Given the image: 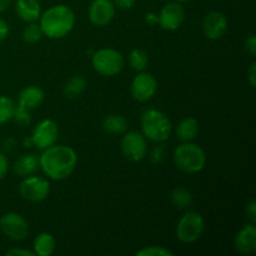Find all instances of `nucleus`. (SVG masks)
I'll return each instance as SVG.
<instances>
[{
	"label": "nucleus",
	"instance_id": "6",
	"mask_svg": "<svg viewBox=\"0 0 256 256\" xmlns=\"http://www.w3.org/2000/svg\"><path fill=\"white\" fill-rule=\"evenodd\" d=\"M205 232V220L200 212H186L176 222V239L182 244H194Z\"/></svg>",
	"mask_w": 256,
	"mask_h": 256
},
{
	"label": "nucleus",
	"instance_id": "35",
	"mask_svg": "<svg viewBox=\"0 0 256 256\" xmlns=\"http://www.w3.org/2000/svg\"><path fill=\"white\" fill-rule=\"evenodd\" d=\"M9 34H10L9 24H8L4 19H2V18H0V42H2L4 40H6V38L9 36Z\"/></svg>",
	"mask_w": 256,
	"mask_h": 256
},
{
	"label": "nucleus",
	"instance_id": "11",
	"mask_svg": "<svg viewBox=\"0 0 256 256\" xmlns=\"http://www.w3.org/2000/svg\"><path fill=\"white\" fill-rule=\"evenodd\" d=\"M58 138H59V126L52 119H44L38 122L30 135L32 146L39 150H44L56 144Z\"/></svg>",
	"mask_w": 256,
	"mask_h": 256
},
{
	"label": "nucleus",
	"instance_id": "32",
	"mask_svg": "<svg viewBox=\"0 0 256 256\" xmlns=\"http://www.w3.org/2000/svg\"><path fill=\"white\" fill-rule=\"evenodd\" d=\"M115 8L120 10H130L134 8L136 0H112Z\"/></svg>",
	"mask_w": 256,
	"mask_h": 256
},
{
	"label": "nucleus",
	"instance_id": "4",
	"mask_svg": "<svg viewBox=\"0 0 256 256\" xmlns=\"http://www.w3.org/2000/svg\"><path fill=\"white\" fill-rule=\"evenodd\" d=\"M174 164L185 174H198L206 166V152L200 145L192 142L178 145L172 154Z\"/></svg>",
	"mask_w": 256,
	"mask_h": 256
},
{
	"label": "nucleus",
	"instance_id": "33",
	"mask_svg": "<svg viewBox=\"0 0 256 256\" xmlns=\"http://www.w3.org/2000/svg\"><path fill=\"white\" fill-rule=\"evenodd\" d=\"M245 214L246 216L252 220V222H255L256 220V202L254 199L250 200L246 204V208H245Z\"/></svg>",
	"mask_w": 256,
	"mask_h": 256
},
{
	"label": "nucleus",
	"instance_id": "34",
	"mask_svg": "<svg viewBox=\"0 0 256 256\" xmlns=\"http://www.w3.org/2000/svg\"><path fill=\"white\" fill-rule=\"evenodd\" d=\"M8 256H35V252L32 250L22 249V248H14L6 252Z\"/></svg>",
	"mask_w": 256,
	"mask_h": 256
},
{
	"label": "nucleus",
	"instance_id": "31",
	"mask_svg": "<svg viewBox=\"0 0 256 256\" xmlns=\"http://www.w3.org/2000/svg\"><path fill=\"white\" fill-rule=\"evenodd\" d=\"M9 159H8V156L4 152H0V180H2L6 176L8 172H9Z\"/></svg>",
	"mask_w": 256,
	"mask_h": 256
},
{
	"label": "nucleus",
	"instance_id": "21",
	"mask_svg": "<svg viewBox=\"0 0 256 256\" xmlns=\"http://www.w3.org/2000/svg\"><path fill=\"white\" fill-rule=\"evenodd\" d=\"M102 128L110 135H122L129 128V122L122 115L110 114L102 119Z\"/></svg>",
	"mask_w": 256,
	"mask_h": 256
},
{
	"label": "nucleus",
	"instance_id": "14",
	"mask_svg": "<svg viewBox=\"0 0 256 256\" xmlns=\"http://www.w3.org/2000/svg\"><path fill=\"white\" fill-rule=\"evenodd\" d=\"M229 22L224 12L219 10H212L208 12L202 22V34L209 40H219L226 34Z\"/></svg>",
	"mask_w": 256,
	"mask_h": 256
},
{
	"label": "nucleus",
	"instance_id": "20",
	"mask_svg": "<svg viewBox=\"0 0 256 256\" xmlns=\"http://www.w3.org/2000/svg\"><path fill=\"white\" fill-rule=\"evenodd\" d=\"M56 249V240L50 232H40L32 242V252L38 256H50Z\"/></svg>",
	"mask_w": 256,
	"mask_h": 256
},
{
	"label": "nucleus",
	"instance_id": "16",
	"mask_svg": "<svg viewBox=\"0 0 256 256\" xmlns=\"http://www.w3.org/2000/svg\"><path fill=\"white\" fill-rule=\"evenodd\" d=\"M235 249L240 254H252L256 250V226L254 222L244 225L234 239Z\"/></svg>",
	"mask_w": 256,
	"mask_h": 256
},
{
	"label": "nucleus",
	"instance_id": "1",
	"mask_svg": "<svg viewBox=\"0 0 256 256\" xmlns=\"http://www.w3.org/2000/svg\"><path fill=\"white\" fill-rule=\"evenodd\" d=\"M39 156V168L50 180L62 182L75 172L78 165V154L68 145H52L42 150Z\"/></svg>",
	"mask_w": 256,
	"mask_h": 256
},
{
	"label": "nucleus",
	"instance_id": "19",
	"mask_svg": "<svg viewBox=\"0 0 256 256\" xmlns=\"http://www.w3.org/2000/svg\"><path fill=\"white\" fill-rule=\"evenodd\" d=\"M39 169V158L34 154H22L12 164V170L19 176H29Z\"/></svg>",
	"mask_w": 256,
	"mask_h": 256
},
{
	"label": "nucleus",
	"instance_id": "29",
	"mask_svg": "<svg viewBox=\"0 0 256 256\" xmlns=\"http://www.w3.org/2000/svg\"><path fill=\"white\" fill-rule=\"evenodd\" d=\"M165 154H166V152H165L164 145L159 142V145H156L150 152V160H152V164H160L164 160Z\"/></svg>",
	"mask_w": 256,
	"mask_h": 256
},
{
	"label": "nucleus",
	"instance_id": "5",
	"mask_svg": "<svg viewBox=\"0 0 256 256\" xmlns=\"http://www.w3.org/2000/svg\"><path fill=\"white\" fill-rule=\"evenodd\" d=\"M92 69L102 76H116L124 70L125 58L119 50L102 48L92 55Z\"/></svg>",
	"mask_w": 256,
	"mask_h": 256
},
{
	"label": "nucleus",
	"instance_id": "30",
	"mask_svg": "<svg viewBox=\"0 0 256 256\" xmlns=\"http://www.w3.org/2000/svg\"><path fill=\"white\" fill-rule=\"evenodd\" d=\"M245 50H246L248 54H250L252 56H255L256 55V36L255 34L248 35L246 39H245Z\"/></svg>",
	"mask_w": 256,
	"mask_h": 256
},
{
	"label": "nucleus",
	"instance_id": "39",
	"mask_svg": "<svg viewBox=\"0 0 256 256\" xmlns=\"http://www.w3.org/2000/svg\"><path fill=\"white\" fill-rule=\"evenodd\" d=\"M172 2H190V0H172Z\"/></svg>",
	"mask_w": 256,
	"mask_h": 256
},
{
	"label": "nucleus",
	"instance_id": "17",
	"mask_svg": "<svg viewBox=\"0 0 256 256\" xmlns=\"http://www.w3.org/2000/svg\"><path fill=\"white\" fill-rule=\"evenodd\" d=\"M14 8L19 19L26 24L39 22L42 12L39 0H16Z\"/></svg>",
	"mask_w": 256,
	"mask_h": 256
},
{
	"label": "nucleus",
	"instance_id": "38",
	"mask_svg": "<svg viewBox=\"0 0 256 256\" xmlns=\"http://www.w3.org/2000/svg\"><path fill=\"white\" fill-rule=\"evenodd\" d=\"M12 5V0H0V14L6 12Z\"/></svg>",
	"mask_w": 256,
	"mask_h": 256
},
{
	"label": "nucleus",
	"instance_id": "9",
	"mask_svg": "<svg viewBox=\"0 0 256 256\" xmlns=\"http://www.w3.org/2000/svg\"><path fill=\"white\" fill-rule=\"evenodd\" d=\"M0 230L12 242H24L29 235V224L22 215L10 212L0 218Z\"/></svg>",
	"mask_w": 256,
	"mask_h": 256
},
{
	"label": "nucleus",
	"instance_id": "7",
	"mask_svg": "<svg viewBox=\"0 0 256 256\" xmlns=\"http://www.w3.org/2000/svg\"><path fill=\"white\" fill-rule=\"evenodd\" d=\"M52 185L49 179L32 174L25 176L19 184V194L22 199L29 202H44L50 194Z\"/></svg>",
	"mask_w": 256,
	"mask_h": 256
},
{
	"label": "nucleus",
	"instance_id": "22",
	"mask_svg": "<svg viewBox=\"0 0 256 256\" xmlns=\"http://www.w3.org/2000/svg\"><path fill=\"white\" fill-rule=\"evenodd\" d=\"M88 82L82 75H75L62 88V94L68 99H76L86 90Z\"/></svg>",
	"mask_w": 256,
	"mask_h": 256
},
{
	"label": "nucleus",
	"instance_id": "15",
	"mask_svg": "<svg viewBox=\"0 0 256 256\" xmlns=\"http://www.w3.org/2000/svg\"><path fill=\"white\" fill-rule=\"evenodd\" d=\"M44 100L45 92L42 88L38 86V85H28L20 90L16 99V106L32 112V110L42 106Z\"/></svg>",
	"mask_w": 256,
	"mask_h": 256
},
{
	"label": "nucleus",
	"instance_id": "28",
	"mask_svg": "<svg viewBox=\"0 0 256 256\" xmlns=\"http://www.w3.org/2000/svg\"><path fill=\"white\" fill-rule=\"evenodd\" d=\"M12 120L18 125H20V126H28V125L32 124V112L15 105V112L14 115H12Z\"/></svg>",
	"mask_w": 256,
	"mask_h": 256
},
{
	"label": "nucleus",
	"instance_id": "3",
	"mask_svg": "<svg viewBox=\"0 0 256 256\" xmlns=\"http://www.w3.org/2000/svg\"><path fill=\"white\" fill-rule=\"evenodd\" d=\"M142 134L152 142H164L172 132V120L162 110L146 109L140 118Z\"/></svg>",
	"mask_w": 256,
	"mask_h": 256
},
{
	"label": "nucleus",
	"instance_id": "13",
	"mask_svg": "<svg viewBox=\"0 0 256 256\" xmlns=\"http://www.w3.org/2000/svg\"><path fill=\"white\" fill-rule=\"evenodd\" d=\"M115 12L116 8L112 0H92L88 9V16L94 26L102 28L114 20Z\"/></svg>",
	"mask_w": 256,
	"mask_h": 256
},
{
	"label": "nucleus",
	"instance_id": "36",
	"mask_svg": "<svg viewBox=\"0 0 256 256\" xmlns=\"http://www.w3.org/2000/svg\"><path fill=\"white\" fill-rule=\"evenodd\" d=\"M248 80L252 88L256 86V62H252L250 68L248 69Z\"/></svg>",
	"mask_w": 256,
	"mask_h": 256
},
{
	"label": "nucleus",
	"instance_id": "12",
	"mask_svg": "<svg viewBox=\"0 0 256 256\" xmlns=\"http://www.w3.org/2000/svg\"><path fill=\"white\" fill-rule=\"evenodd\" d=\"M185 16L186 14L182 2H170L160 9L158 14V24L162 30L175 32L184 24Z\"/></svg>",
	"mask_w": 256,
	"mask_h": 256
},
{
	"label": "nucleus",
	"instance_id": "23",
	"mask_svg": "<svg viewBox=\"0 0 256 256\" xmlns=\"http://www.w3.org/2000/svg\"><path fill=\"white\" fill-rule=\"evenodd\" d=\"M170 202L178 209H188L194 202V198H192L190 190H188L186 188L179 186L172 190V192H170Z\"/></svg>",
	"mask_w": 256,
	"mask_h": 256
},
{
	"label": "nucleus",
	"instance_id": "25",
	"mask_svg": "<svg viewBox=\"0 0 256 256\" xmlns=\"http://www.w3.org/2000/svg\"><path fill=\"white\" fill-rule=\"evenodd\" d=\"M15 102L10 96L0 95V125H4L12 120L15 112Z\"/></svg>",
	"mask_w": 256,
	"mask_h": 256
},
{
	"label": "nucleus",
	"instance_id": "2",
	"mask_svg": "<svg viewBox=\"0 0 256 256\" xmlns=\"http://www.w3.org/2000/svg\"><path fill=\"white\" fill-rule=\"evenodd\" d=\"M39 25L44 36H46L48 39H64L75 26L74 10L65 4L52 5L42 12Z\"/></svg>",
	"mask_w": 256,
	"mask_h": 256
},
{
	"label": "nucleus",
	"instance_id": "27",
	"mask_svg": "<svg viewBox=\"0 0 256 256\" xmlns=\"http://www.w3.org/2000/svg\"><path fill=\"white\" fill-rule=\"evenodd\" d=\"M138 256H172L174 252L172 250L166 249L164 246H155V245H150V246H144L136 252Z\"/></svg>",
	"mask_w": 256,
	"mask_h": 256
},
{
	"label": "nucleus",
	"instance_id": "8",
	"mask_svg": "<svg viewBox=\"0 0 256 256\" xmlns=\"http://www.w3.org/2000/svg\"><path fill=\"white\" fill-rule=\"evenodd\" d=\"M120 150L122 154L126 158L129 162H140L145 159L148 152L146 139L142 132L138 130H130L122 134L120 140Z\"/></svg>",
	"mask_w": 256,
	"mask_h": 256
},
{
	"label": "nucleus",
	"instance_id": "24",
	"mask_svg": "<svg viewBox=\"0 0 256 256\" xmlns=\"http://www.w3.org/2000/svg\"><path fill=\"white\" fill-rule=\"evenodd\" d=\"M128 62H129L130 68L135 72H145L148 65H149V56L144 50L132 49L130 50L129 55H128Z\"/></svg>",
	"mask_w": 256,
	"mask_h": 256
},
{
	"label": "nucleus",
	"instance_id": "26",
	"mask_svg": "<svg viewBox=\"0 0 256 256\" xmlns=\"http://www.w3.org/2000/svg\"><path fill=\"white\" fill-rule=\"evenodd\" d=\"M44 36L42 32V28H40L39 22H28L26 26L22 29V38L25 42L28 44H36L42 40V38Z\"/></svg>",
	"mask_w": 256,
	"mask_h": 256
},
{
	"label": "nucleus",
	"instance_id": "37",
	"mask_svg": "<svg viewBox=\"0 0 256 256\" xmlns=\"http://www.w3.org/2000/svg\"><path fill=\"white\" fill-rule=\"evenodd\" d=\"M144 20L149 26H154V25L158 24V14L154 12H146V14H145Z\"/></svg>",
	"mask_w": 256,
	"mask_h": 256
},
{
	"label": "nucleus",
	"instance_id": "18",
	"mask_svg": "<svg viewBox=\"0 0 256 256\" xmlns=\"http://www.w3.org/2000/svg\"><path fill=\"white\" fill-rule=\"evenodd\" d=\"M199 122L192 116H186L180 120L179 124L176 125V130H175L178 139L182 140V142H194L199 135Z\"/></svg>",
	"mask_w": 256,
	"mask_h": 256
},
{
	"label": "nucleus",
	"instance_id": "10",
	"mask_svg": "<svg viewBox=\"0 0 256 256\" xmlns=\"http://www.w3.org/2000/svg\"><path fill=\"white\" fill-rule=\"evenodd\" d=\"M158 92V80L152 72H138L130 84V94L132 99L139 102H146L155 96Z\"/></svg>",
	"mask_w": 256,
	"mask_h": 256
}]
</instances>
